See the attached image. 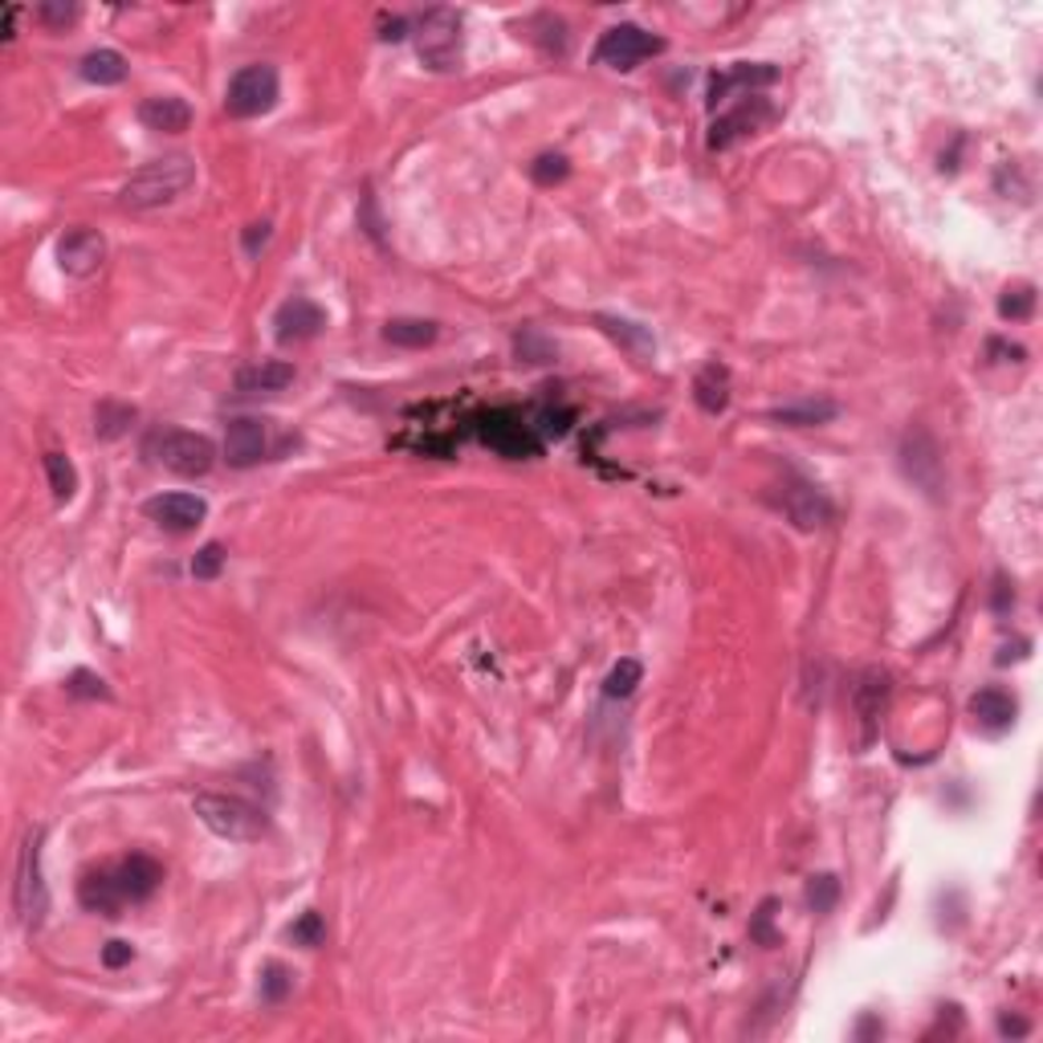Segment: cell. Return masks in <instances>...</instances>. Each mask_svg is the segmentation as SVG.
<instances>
[{
    "label": "cell",
    "instance_id": "1",
    "mask_svg": "<svg viewBox=\"0 0 1043 1043\" xmlns=\"http://www.w3.org/2000/svg\"><path fill=\"white\" fill-rule=\"evenodd\" d=\"M192 184H196V163L187 156H163L143 163L140 172L123 184L119 201H123V208L147 213V208H163V204L180 201Z\"/></svg>",
    "mask_w": 1043,
    "mask_h": 1043
},
{
    "label": "cell",
    "instance_id": "2",
    "mask_svg": "<svg viewBox=\"0 0 1043 1043\" xmlns=\"http://www.w3.org/2000/svg\"><path fill=\"white\" fill-rule=\"evenodd\" d=\"M192 811L213 836L233 844H253L269 832L262 808H253L250 799H237V795H217V791H201L192 799Z\"/></svg>",
    "mask_w": 1043,
    "mask_h": 1043
},
{
    "label": "cell",
    "instance_id": "3",
    "mask_svg": "<svg viewBox=\"0 0 1043 1043\" xmlns=\"http://www.w3.org/2000/svg\"><path fill=\"white\" fill-rule=\"evenodd\" d=\"M147 452L163 469H172L180 477H204L217 465V445L204 433H184V428H163L147 440Z\"/></svg>",
    "mask_w": 1043,
    "mask_h": 1043
},
{
    "label": "cell",
    "instance_id": "4",
    "mask_svg": "<svg viewBox=\"0 0 1043 1043\" xmlns=\"http://www.w3.org/2000/svg\"><path fill=\"white\" fill-rule=\"evenodd\" d=\"M416 53L428 70H452L461 62V16L452 9H428L416 21Z\"/></svg>",
    "mask_w": 1043,
    "mask_h": 1043
},
{
    "label": "cell",
    "instance_id": "5",
    "mask_svg": "<svg viewBox=\"0 0 1043 1043\" xmlns=\"http://www.w3.org/2000/svg\"><path fill=\"white\" fill-rule=\"evenodd\" d=\"M278 94L281 82L274 65H245V70H237L229 90H225V110L233 119H257V114L278 107Z\"/></svg>",
    "mask_w": 1043,
    "mask_h": 1043
},
{
    "label": "cell",
    "instance_id": "6",
    "mask_svg": "<svg viewBox=\"0 0 1043 1043\" xmlns=\"http://www.w3.org/2000/svg\"><path fill=\"white\" fill-rule=\"evenodd\" d=\"M656 53H665V37H653L640 25H611L595 46V62L611 65V70H636L640 62H648Z\"/></svg>",
    "mask_w": 1043,
    "mask_h": 1043
},
{
    "label": "cell",
    "instance_id": "7",
    "mask_svg": "<svg viewBox=\"0 0 1043 1043\" xmlns=\"http://www.w3.org/2000/svg\"><path fill=\"white\" fill-rule=\"evenodd\" d=\"M16 913L25 925H41L49 913V897L46 885H41V832L29 836L25 852H21V869H16Z\"/></svg>",
    "mask_w": 1043,
    "mask_h": 1043
},
{
    "label": "cell",
    "instance_id": "8",
    "mask_svg": "<svg viewBox=\"0 0 1043 1043\" xmlns=\"http://www.w3.org/2000/svg\"><path fill=\"white\" fill-rule=\"evenodd\" d=\"M143 514L168 534H187L208 518V501L196 498V494H156V498L143 501Z\"/></svg>",
    "mask_w": 1043,
    "mask_h": 1043
},
{
    "label": "cell",
    "instance_id": "9",
    "mask_svg": "<svg viewBox=\"0 0 1043 1043\" xmlns=\"http://www.w3.org/2000/svg\"><path fill=\"white\" fill-rule=\"evenodd\" d=\"M102 262H107V241H102V233L86 229V225L70 229V233L58 241V265H62V274H70V278H90V274H98Z\"/></svg>",
    "mask_w": 1043,
    "mask_h": 1043
},
{
    "label": "cell",
    "instance_id": "10",
    "mask_svg": "<svg viewBox=\"0 0 1043 1043\" xmlns=\"http://www.w3.org/2000/svg\"><path fill=\"white\" fill-rule=\"evenodd\" d=\"M274 335H278V343H311V339H318L323 330H327V311L318 306V302H311V298H290V302H281V311L274 314Z\"/></svg>",
    "mask_w": 1043,
    "mask_h": 1043
},
{
    "label": "cell",
    "instance_id": "11",
    "mask_svg": "<svg viewBox=\"0 0 1043 1043\" xmlns=\"http://www.w3.org/2000/svg\"><path fill=\"white\" fill-rule=\"evenodd\" d=\"M901 469L913 485H921L930 498L942 494V457L930 433H909L901 445Z\"/></svg>",
    "mask_w": 1043,
    "mask_h": 1043
},
{
    "label": "cell",
    "instance_id": "12",
    "mask_svg": "<svg viewBox=\"0 0 1043 1043\" xmlns=\"http://www.w3.org/2000/svg\"><path fill=\"white\" fill-rule=\"evenodd\" d=\"M766 123H775V107H771L766 98H747V102L733 110V114L717 119L714 135H710V147H714V151H721V147H733V143L747 140V135H759Z\"/></svg>",
    "mask_w": 1043,
    "mask_h": 1043
},
{
    "label": "cell",
    "instance_id": "13",
    "mask_svg": "<svg viewBox=\"0 0 1043 1043\" xmlns=\"http://www.w3.org/2000/svg\"><path fill=\"white\" fill-rule=\"evenodd\" d=\"M265 457V424L253 416H237L229 421L225 433V461L233 469H250Z\"/></svg>",
    "mask_w": 1043,
    "mask_h": 1043
},
{
    "label": "cell",
    "instance_id": "14",
    "mask_svg": "<svg viewBox=\"0 0 1043 1043\" xmlns=\"http://www.w3.org/2000/svg\"><path fill=\"white\" fill-rule=\"evenodd\" d=\"M779 506H783V514L791 518L799 530H815V526H824L827 518H832V506H827V498L808 482L787 485V489H783V498H779Z\"/></svg>",
    "mask_w": 1043,
    "mask_h": 1043
},
{
    "label": "cell",
    "instance_id": "15",
    "mask_svg": "<svg viewBox=\"0 0 1043 1043\" xmlns=\"http://www.w3.org/2000/svg\"><path fill=\"white\" fill-rule=\"evenodd\" d=\"M1015 714H1019V705H1015V698L1007 693V689L986 686V689H979V693L970 698V717L979 721L982 730H991V733L1011 730Z\"/></svg>",
    "mask_w": 1043,
    "mask_h": 1043
},
{
    "label": "cell",
    "instance_id": "16",
    "mask_svg": "<svg viewBox=\"0 0 1043 1043\" xmlns=\"http://www.w3.org/2000/svg\"><path fill=\"white\" fill-rule=\"evenodd\" d=\"M78 901L82 909L90 913H102V918H119V909L126 905V893L119 885L114 872H86L78 885Z\"/></svg>",
    "mask_w": 1043,
    "mask_h": 1043
},
{
    "label": "cell",
    "instance_id": "17",
    "mask_svg": "<svg viewBox=\"0 0 1043 1043\" xmlns=\"http://www.w3.org/2000/svg\"><path fill=\"white\" fill-rule=\"evenodd\" d=\"M888 672L885 669H864L857 681V693H852V701H857V714L860 721H864V742H872V730H876V717H881V710L888 705Z\"/></svg>",
    "mask_w": 1043,
    "mask_h": 1043
},
{
    "label": "cell",
    "instance_id": "18",
    "mask_svg": "<svg viewBox=\"0 0 1043 1043\" xmlns=\"http://www.w3.org/2000/svg\"><path fill=\"white\" fill-rule=\"evenodd\" d=\"M140 123L147 131H163V135H180L192 126V107L184 98H172V94H159V98H147L140 107Z\"/></svg>",
    "mask_w": 1043,
    "mask_h": 1043
},
{
    "label": "cell",
    "instance_id": "19",
    "mask_svg": "<svg viewBox=\"0 0 1043 1043\" xmlns=\"http://www.w3.org/2000/svg\"><path fill=\"white\" fill-rule=\"evenodd\" d=\"M693 400H698L701 412L721 416L730 408V367L726 363H705L698 379H693Z\"/></svg>",
    "mask_w": 1043,
    "mask_h": 1043
},
{
    "label": "cell",
    "instance_id": "20",
    "mask_svg": "<svg viewBox=\"0 0 1043 1043\" xmlns=\"http://www.w3.org/2000/svg\"><path fill=\"white\" fill-rule=\"evenodd\" d=\"M294 384V367L281 359H262L237 372V391L241 396H257V391H281Z\"/></svg>",
    "mask_w": 1043,
    "mask_h": 1043
},
{
    "label": "cell",
    "instance_id": "21",
    "mask_svg": "<svg viewBox=\"0 0 1043 1043\" xmlns=\"http://www.w3.org/2000/svg\"><path fill=\"white\" fill-rule=\"evenodd\" d=\"M485 445L489 449H498L501 457H526V452H534V440H530L526 424H518L510 412H498V416H489L482 428Z\"/></svg>",
    "mask_w": 1043,
    "mask_h": 1043
},
{
    "label": "cell",
    "instance_id": "22",
    "mask_svg": "<svg viewBox=\"0 0 1043 1043\" xmlns=\"http://www.w3.org/2000/svg\"><path fill=\"white\" fill-rule=\"evenodd\" d=\"M114 876H119V885H123L126 901H147V897L159 888V881H163V869H159L151 857L135 852V857H126L123 864H119Z\"/></svg>",
    "mask_w": 1043,
    "mask_h": 1043
},
{
    "label": "cell",
    "instance_id": "23",
    "mask_svg": "<svg viewBox=\"0 0 1043 1043\" xmlns=\"http://www.w3.org/2000/svg\"><path fill=\"white\" fill-rule=\"evenodd\" d=\"M771 82H779L775 65H733L730 74H714L710 78V107H717L733 86H771Z\"/></svg>",
    "mask_w": 1043,
    "mask_h": 1043
},
{
    "label": "cell",
    "instance_id": "24",
    "mask_svg": "<svg viewBox=\"0 0 1043 1043\" xmlns=\"http://www.w3.org/2000/svg\"><path fill=\"white\" fill-rule=\"evenodd\" d=\"M82 78L94 82V86H119L126 78V58L119 49H94L82 58Z\"/></svg>",
    "mask_w": 1043,
    "mask_h": 1043
},
{
    "label": "cell",
    "instance_id": "25",
    "mask_svg": "<svg viewBox=\"0 0 1043 1043\" xmlns=\"http://www.w3.org/2000/svg\"><path fill=\"white\" fill-rule=\"evenodd\" d=\"M436 335H440V327L436 323H428V318H391L388 327H384V339L396 347H433Z\"/></svg>",
    "mask_w": 1043,
    "mask_h": 1043
},
{
    "label": "cell",
    "instance_id": "26",
    "mask_svg": "<svg viewBox=\"0 0 1043 1043\" xmlns=\"http://www.w3.org/2000/svg\"><path fill=\"white\" fill-rule=\"evenodd\" d=\"M836 416V404L832 400H808V404H795V408H775L771 412V421L775 424H787V428H811V424H824Z\"/></svg>",
    "mask_w": 1043,
    "mask_h": 1043
},
{
    "label": "cell",
    "instance_id": "27",
    "mask_svg": "<svg viewBox=\"0 0 1043 1043\" xmlns=\"http://www.w3.org/2000/svg\"><path fill=\"white\" fill-rule=\"evenodd\" d=\"M595 323L608 330L616 343L628 347L632 355H653V347H656V343H653V335H648V330H640L636 323H623V318H608V314H599Z\"/></svg>",
    "mask_w": 1043,
    "mask_h": 1043
},
{
    "label": "cell",
    "instance_id": "28",
    "mask_svg": "<svg viewBox=\"0 0 1043 1043\" xmlns=\"http://www.w3.org/2000/svg\"><path fill=\"white\" fill-rule=\"evenodd\" d=\"M46 473H49V489H53V498L58 501L74 498V489H78V473H74V465H70L65 452H46Z\"/></svg>",
    "mask_w": 1043,
    "mask_h": 1043
},
{
    "label": "cell",
    "instance_id": "29",
    "mask_svg": "<svg viewBox=\"0 0 1043 1043\" xmlns=\"http://www.w3.org/2000/svg\"><path fill=\"white\" fill-rule=\"evenodd\" d=\"M135 421V408L126 404H98V412H94V433L102 436V440H114V436L126 433V424Z\"/></svg>",
    "mask_w": 1043,
    "mask_h": 1043
},
{
    "label": "cell",
    "instance_id": "30",
    "mask_svg": "<svg viewBox=\"0 0 1043 1043\" xmlns=\"http://www.w3.org/2000/svg\"><path fill=\"white\" fill-rule=\"evenodd\" d=\"M836 897H840V881H836L832 872H820V876H811V881H808V905H811V913H832Z\"/></svg>",
    "mask_w": 1043,
    "mask_h": 1043
},
{
    "label": "cell",
    "instance_id": "31",
    "mask_svg": "<svg viewBox=\"0 0 1043 1043\" xmlns=\"http://www.w3.org/2000/svg\"><path fill=\"white\" fill-rule=\"evenodd\" d=\"M1031 311H1035V290H1031V286L1003 290V298H998V314H1003V318H1011V323H1023V318H1031Z\"/></svg>",
    "mask_w": 1043,
    "mask_h": 1043
},
{
    "label": "cell",
    "instance_id": "32",
    "mask_svg": "<svg viewBox=\"0 0 1043 1043\" xmlns=\"http://www.w3.org/2000/svg\"><path fill=\"white\" fill-rule=\"evenodd\" d=\"M65 693H70V698H86V701H110L107 681H102L98 672H90V669H74V672H70Z\"/></svg>",
    "mask_w": 1043,
    "mask_h": 1043
},
{
    "label": "cell",
    "instance_id": "33",
    "mask_svg": "<svg viewBox=\"0 0 1043 1043\" xmlns=\"http://www.w3.org/2000/svg\"><path fill=\"white\" fill-rule=\"evenodd\" d=\"M640 677H644L640 660H632V656H628V660H620V665H616V669L608 672V681H604V693H608V698H628V693H632V689L640 686Z\"/></svg>",
    "mask_w": 1043,
    "mask_h": 1043
},
{
    "label": "cell",
    "instance_id": "34",
    "mask_svg": "<svg viewBox=\"0 0 1043 1043\" xmlns=\"http://www.w3.org/2000/svg\"><path fill=\"white\" fill-rule=\"evenodd\" d=\"M294 991V974L281 962H269L262 970V998L265 1003H281V998Z\"/></svg>",
    "mask_w": 1043,
    "mask_h": 1043
},
{
    "label": "cell",
    "instance_id": "35",
    "mask_svg": "<svg viewBox=\"0 0 1043 1043\" xmlns=\"http://www.w3.org/2000/svg\"><path fill=\"white\" fill-rule=\"evenodd\" d=\"M78 13L82 9L74 4V0H41V4H37V21L49 25V29H65V25H74Z\"/></svg>",
    "mask_w": 1043,
    "mask_h": 1043
},
{
    "label": "cell",
    "instance_id": "36",
    "mask_svg": "<svg viewBox=\"0 0 1043 1043\" xmlns=\"http://www.w3.org/2000/svg\"><path fill=\"white\" fill-rule=\"evenodd\" d=\"M220 567H225V546L220 543H204L201 550H196V559H192V579H217Z\"/></svg>",
    "mask_w": 1043,
    "mask_h": 1043
},
{
    "label": "cell",
    "instance_id": "37",
    "mask_svg": "<svg viewBox=\"0 0 1043 1043\" xmlns=\"http://www.w3.org/2000/svg\"><path fill=\"white\" fill-rule=\"evenodd\" d=\"M290 937H294L298 946H306V950H314V946H323V937H327V925H323V918L318 913H302V918L290 925Z\"/></svg>",
    "mask_w": 1043,
    "mask_h": 1043
},
{
    "label": "cell",
    "instance_id": "38",
    "mask_svg": "<svg viewBox=\"0 0 1043 1043\" xmlns=\"http://www.w3.org/2000/svg\"><path fill=\"white\" fill-rule=\"evenodd\" d=\"M567 172H571V163L562 156H543V159H534V168H530V175H534L538 184H559V180H567Z\"/></svg>",
    "mask_w": 1043,
    "mask_h": 1043
},
{
    "label": "cell",
    "instance_id": "39",
    "mask_svg": "<svg viewBox=\"0 0 1043 1043\" xmlns=\"http://www.w3.org/2000/svg\"><path fill=\"white\" fill-rule=\"evenodd\" d=\"M131 958H135V950H131V942H119V937H114V942H107V946H102V962H107L110 970H119V966H126V962H131Z\"/></svg>",
    "mask_w": 1043,
    "mask_h": 1043
},
{
    "label": "cell",
    "instance_id": "40",
    "mask_svg": "<svg viewBox=\"0 0 1043 1043\" xmlns=\"http://www.w3.org/2000/svg\"><path fill=\"white\" fill-rule=\"evenodd\" d=\"M771 909H775V901H766L763 909H759V921H754V925H750V937H759V942H763V946H775V934H771V930H766V925H771Z\"/></svg>",
    "mask_w": 1043,
    "mask_h": 1043
},
{
    "label": "cell",
    "instance_id": "41",
    "mask_svg": "<svg viewBox=\"0 0 1043 1043\" xmlns=\"http://www.w3.org/2000/svg\"><path fill=\"white\" fill-rule=\"evenodd\" d=\"M538 421H543V433H546V436H562L567 428H571V412H550V408H546Z\"/></svg>",
    "mask_w": 1043,
    "mask_h": 1043
},
{
    "label": "cell",
    "instance_id": "42",
    "mask_svg": "<svg viewBox=\"0 0 1043 1043\" xmlns=\"http://www.w3.org/2000/svg\"><path fill=\"white\" fill-rule=\"evenodd\" d=\"M265 241H269V225H265V220H262V225H250V233H245V250H250L253 257H257Z\"/></svg>",
    "mask_w": 1043,
    "mask_h": 1043
},
{
    "label": "cell",
    "instance_id": "43",
    "mask_svg": "<svg viewBox=\"0 0 1043 1043\" xmlns=\"http://www.w3.org/2000/svg\"><path fill=\"white\" fill-rule=\"evenodd\" d=\"M1028 1028L1031 1023L1028 1019H1019V1015H1003V1019H998V1031H1003V1035H1015V1040L1028 1035Z\"/></svg>",
    "mask_w": 1043,
    "mask_h": 1043
},
{
    "label": "cell",
    "instance_id": "44",
    "mask_svg": "<svg viewBox=\"0 0 1043 1043\" xmlns=\"http://www.w3.org/2000/svg\"><path fill=\"white\" fill-rule=\"evenodd\" d=\"M404 29H408V25L400 21V16H396L391 25H384V33H379V37H384V41H400V37H404Z\"/></svg>",
    "mask_w": 1043,
    "mask_h": 1043
},
{
    "label": "cell",
    "instance_id": "45",
    "mask_svg": "<svg viewBox=\"0 0 1043 1043\" xmlns=\"http://www.w3.org/2000/svg\"><path fill=\"white\" fill-rule=\"evenodd\" d=\"M13 25H16V9L9 4V9H4V41H13Z\"/></svg>",
    "mask_w": 1043,
    "mask_h": 1043
}]
</instances>
